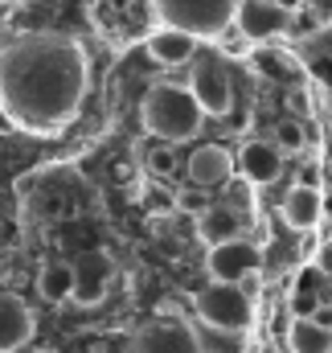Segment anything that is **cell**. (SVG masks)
Instances as JSON below:
<instances>
[{
    "instance_id": "ba28073f",
    "label": "cell",
    "mask_w": 332,
    "mask_h": 353,
    "mask_svg": "<svg viewBox=\"0 0 332 353\" xmlns=\"http://www.w3.org/2000/svg\"><path fill=\"white\" fill-rule=\"evenodd\" d=\"M115 283V259L107 251H90L74 263V304L79 308H98Z\"/></svg>"
},
{
    "instance_id": "44dd1931",
    "label": "cell",
    "mask_w": 332,
    "mask_h": 353,
    "mask_svg": "<svg viewBox=\"0 0 332 353\" xmlns=\"http://www.w3.org/2000/svg\"><path fill=\"white\" fill-rule=\"evenodd\" d=\"M295 185H304V189H320V161H316V157H304V161H300V176H295Z\"/></svg>"
},
{
    "instance_id": "e0dca14e",
    "label": "cell",
    "mask_w": 332,
    "mask_h": 353,
    "mask_svg": "<svg viewBox=\"0 0 332 353\" xmlns=\"http://www.w3.org/2000/svg\"><path fill=\"white\" fill-rule=\"evenodd\" d=\"M291 353H332V325H320L316 316H295L287 329Z\"/></svg>"
},
{
    "instance_id": "8992f818",
    "label": "cell",
    "mask_w": 332,
    "mask_h": 353,
    "mask_svg": "<svg viewBox=\"0 0 332 353\" xmlns=\"http://www.w3.org/2000/svg\"><path fill=\"white\" fill-rule=\"evenodd\" d=\"M123 353H201V341L189 329V321L156 316V321H148L144 329L132 333V341L123 345Z\"/></svg>"
},
{
    "instance_id": "3957f363",
    "label": "cell",
    "mask_w": 332,
    "mask_h": 353,
    "mask_svg": "<svg viewBox=\"0 0 332 353\" xmlns=\"http://www.w3.org/2000/svg\"><path fill=\"white\" fill-rule=\"evenodd\" d=\"M148 4L165 29H180L189 37H214L238 12V0H148Z\"/></svg>"
},
{
    "instance_id": "9c48e42d",
    "label": "cell",
    "mask_w": 332,
    "mask_h": 353,
    "mask_svg": "<svg viewBox=\"0 0 332 353\" xmlns=\"http://www.w3.org/2000/svg\"><path fill=\"white\" fill-rule=\"evenodd\" d=\"M234 25H238L242 41H267V37H275L291 25V12L275 0H238Z\"/></svg>"
},
{
    "instance_id": "ffe728a7",
    "label": "cell",
    "mask_w": 332,
    "mask_h": 353,
    "mask_svg": "<svg viewBox=\"0 0 332 353\" xmlns=\"http://www.w3.org/2000/svg\"><path fill=\"white\" fill-rule=\"evenodd\" d=\"M144 210L165 218V214H172V210H176V193H172V189H165V185H152V189L144 193Z\"/></svg>"
},
{
    "instance_id": "5b68a950",
    "label": "cell",
    "mask_w": 332,
    "mask_h": 353,
    "mask_svg": "<svg viewBox=\"0 0 332 353\" xmlns=\"http://www.w3.org/2000/svg\"><path fill=\"white\" fill-rule=\"evenodd\" d=\"M189 90L197 94L201 111L205 115H230L234 107V83H230V70L218 54H197L189 62Z\"/></svg>"
},
{
    "instance_id": "30bf717a",
    "label": "cell",
    "mask_w": 332,
    "mask_h": 353,
    "mask_svg": "<svg viewBox=\"0 0 332 353\" xmlns=\"http://www.w3.org/2000/svg\"><path fill=\"white\" fill-rule=\"evenodd\" d=\"M33 329H37V316H33V308H29L21 296H12V292H0V353L25 350V341L33 337Z\"/></svg>"
},
{
    "instance_id": "2e32d148",
    "label": "cell",
    "mask_w": 332,
    "mask_h": 353,
    "mask_svg": "<svg viewBox=\"0 0 332 353\" xmlns=\"http://www.w3.org/2000/svg\"><path fill=\"white\" fill-rule=\"evenodd\" d=\"M37 296H41L45 304H66V300H74V263L50 259V263L37 271Z\"/></svg>"
},
{
    "instance_id": "7a4b0ae2",
    "label": "cell",
    "mask_w": 332,
    "mask_h": 353,
    "mask_svg": "<svg viewBox=\"0 0 332 353\" xmlns=\"http://www.w3.org/2000/svg\"><path fill=\"white\" fill-rule=\"evenodd\" d=\"M140 115H144V128L152 136H160L165 144L193 140L201 132V119H205V111H201L197 94L189 90V83H172V79L156 83V87L144 94Z\"/></svg>"
},
{
    "instance_id": "6da1fadb",
    "label": "cell",
    "mask_w": 332,
    "mask_h": 353,
    "mask_svg": "<svg viewBox=\"0 0 332 353\" xmlns=\"http://www.w3.org/2000/svg\"><path fill=\"white\" fill-rule=\"evenodd\" d=\"M86 94V54L58 33H33L0 50V107L17 128L58 132Z\"/></svg>"
},
{
    "instance_id": "5bb4252c",
    "label": "cell",
    "mask_w": 332,
    "mask_h": 353,
    "mask_svg": "<svg viewBox=\"0 0 332 353\" xmlns=\"http://www.w3.org/2000/svg\"><path fill=\"white\" fill-rule=\"evenodd\" d=\"M279 214H283V222H287L291 230H312V226L324 218V197H320V189L295 185V189H287Z\"/></svg>"
},
{
    "instance_id": "4fadbf2b",
    "label": "cell",
    "mask_w": 332,
    "mask_h": 353,
    "mask_svg": "<svg viewBox=\"0 0 332 353\" xmlns=\"http://www.w3.org/2000/svg\"><path fill=\"white\" fill-rule=\"evenodd\" d=\"M242 214L234 210V205H209L205 214H197V234L205 239V247L214 251V247H222V243H234V239H242Z\"/></svg>"
},
{
    "instance_id": "8fae6325",
    "label": "cell",
    "mask_w": 332,
    "mask_h": 353,
    "mask_svg": "<svg viewBox=\"0 0 332 353\" xmlns=\"http://www.w3.org/2000/svg\"><path fill=\"white\" fill-rule=\"evenodd\" d=\"M238 169L250 185H275L283 176V152L275 140H250L238 152Z\"/></svg>"
},
{
    "instance_id": "52a82bcc",
    "label": "cell",
    "mask_w": 332,
    "mask_h": 353,
    "mask_svg": "<svg viewBox=\"0 0 332 353\" xmlns=\"http://www.w3.org/2000/svg\"><path fill=\"white\" fill-rule=\"evenodd\" d=\"M262 255L258 247L247 239H234V243H222L205 255V271H209V283H247L250 275H258Z\"/></svg>"
},
{
    "instance_id": "9a60e30c",
    "label": "cell",
    "mask_w": 332,
    "mask_h": 353,
    "mask_svg": "<svg viewBox=\"0 0 332 353\" xmlns=\"http://www.w3.org/2000/svg\"><path fill=\"white\" fill-rule=\"evenodd\" d=\"M197 54H201V50H197V37H189V33H180V29H160V33L148 37V58L160 62V66H185V62H193Z\"/></svg>"
},
{
    "instance_id": "603a6c76",
    "label": "cell",
    "mask_w": 332,
    "mask_h": 353,
    "mask_svg": "<svg viewBox=\"0 0 332 353\" xmlns=\"http://www.w3.org/2000/svg\"><path fill=\"white\" fill-rule=\"evenodd\" d=\"M37 353H54V350H37Z\"/></svg>"
},
{
    "instance_id": "7402d4cb",
    "label": "cell",
    "mask_w": 332,
    "mask_h": 353,
    "mask_svg": "<svg viewBox=\"0 0 332 353\" xmlns=\"http://www.w3.org/2000/svg\"><path fill=\"white\" fill-rule=\"evenodd\" d=\"M316 267H320V275H329L332 279V239L329 243H320V251H316Z\"/></svg>"
},
{
    "instance_id": "d6986e66",
    "label": "cell",
    "mask_w": 332,
    "mask_h": 353,
    "mask_svg": "<svg viewBox=\"0 0 332 353\" xmlns=\"http://www.w3.org/2000/svg\"><path fill=\"white\" fill-rule=\"evenodd\" d=\"M144 165H148V173H152V176H172L176 169H180V161H176L172 144H160V148H152V152L144 157Z\"/></svg>"
},
{
    "instance_id": "7c38bea8",
    "label": "cell",
    "mask_w": 332,
    "mask_h": 353,
    "mask_svg": "<svg viewBox=\"0 0 332 353\" xmlns=\"http://www.w3.org/2000/svg\"><path fill=\"white\" fill-rule=\"evenodd\" d=\"M230 173H234V157H230L222 144H201V148L189 157V181L201 185V189L226 185Z\"/></svg>"
},
{
    "instance_id": "277c9868",
    "label": "cell",
    "mask_w": 332,
    "mask_h": 353,
    "mask_svg": "<svg viewBox=\"0 0 332 353\" xmlns=\"http://www.w3.org/2000/svg\"><path fill=\"white\" fill-rule=\"evenodd\" d=\"M193 308L218 333H247L254 321V304L242 283H209L193 296Z\"/></svg>"
},
{
    "instance_id": "ac0fdd59",
    "label": "cell",
    "mask_w": 332,
    "mask_h": 353,
    "mask_svg": "<svg viewBox=\"0 0 332 353\" xmlns=\"http://www.w3.org/2000/svg\"><path fill=\"white\" fill-rule=\"evenodd\" d=\"M275 144H279V152H300V148L308 144L304 123H300V119H283V123H275Z\"/></svg>"
}]
</instances>
